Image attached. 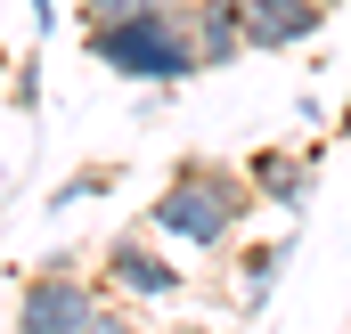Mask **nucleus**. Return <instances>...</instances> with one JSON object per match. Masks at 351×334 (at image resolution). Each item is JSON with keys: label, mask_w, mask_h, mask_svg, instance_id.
Listing matches in <instances>:
<instances>
[{"label": "nucleus", "mask_w": 351, "mask_h": 334, "mask_svg": "<svg viewBox=\"0 0 351 334\" xmlns=\"http://www.w3.org/2000/svg\"><path fill=\"white\" fill-rule=\"evenodd\" d=\"M98 285L114 302H139L147 310V302H180L188 269L156 245V229H123V237H106V253H98Z\"/></svg>", "instance_id": "4"}, {"label": "nucleus", "mask_w": 351, "mask_h": 334, "mask_svg": "<svg viewBox=\"0 0 351 334\" xmlns=\"http://www.w3.org/2000/svg\"><path fill=\"white\" fill-rule=\"evenodd\" d=\"M286 261H294V229H286L278 245H254L245 261H237V310H245V318H254V310H269V294H278Z\"/></svg>", "instance_id": "8"}, {"label": "nucleus", "mask_w": 351, "mask_h": 334, "mask_svg": "<svg viewBox=\"0 0 351 334\" xmlns=\"http://www.w3.org/2000/svg\"><path fill=\"white\" fill-rule=\"evenodd\" d=\"M245 179H254V196L269 212H302L311 188H319V147H262L245 164Z\"/></svg>", "instance_id": "6"}, {"label": "nucleus", "mask_w": 351, "mask_h": 334, "mask_svg": "<svg viewBox=\"0 0 351 334\" xmlns=\"http://www.w3.org/2000/svg\"><path fill=\"white\" fill-rule=\"evenodd\" d=\"M114 294L98 285L90 261H41L16 277V334H82Z\"/></svg>", "instance_id": "3"}, {"label": "nucleus", "mask_w": 351, "mask_h": 334, "mask_svg": "<svg viewBox=\"0 0 351 334\" xmlns=\"http://www.w3.org/2000/svg\"><path fill=\"white\" fill-rule=\"evenodd\" d=\"M343 139H351V98H343Z\"/></svg>", "instance_id": "13"}, {"label": "nucleus", "mask_w": 351, "mask_h": 334, "mask_svg": "<svg viewBox=\"0 0 351 334\" xmlns=\"http://www.w3.org/2000/svg\"><path fill=\"white\" fill-rule=\"evenodd\" d=\"M58 25V0H33V33H49Z\"/></svg>", "instance_id": "12"}, {"label": "nucleus", "mask_w": 351, "mask_h": 334, "mask_svg": "<svg viewBox=\"0 0 351 334\" xmlns=\"http://www.w3.org/2000/svg\"><path fill=\"white\" fill-rule=\"evenodd\" d=\"M254 212H262V196H254V179L237 164L180 155V164L164 171V188H156V204H147V229H156L164 245H188V253H229L245 237Z\"/></svg>", "instance_id": "1"}, {"label": "nucleus", "mask_w": 351, "mask_h": 334, "mask_svg": "<svg viewBox=\"0 0 351 334\" xmlns=\"http://www.w3.org/2000/svg\"><path fill=\"white\" fill-rule=\"evenodd\" d=\"M319 8H343V0H319Z\"/></svg>", "instance_id": "14"}, {"label": "nucleus", "mask_w": 351, "mask_h": 334, "mask_svg": "<svg viewBox=\"0 0 351 334\" xmlns=\"http://www.w3.org/2000/svg\"><path fill=\"white\" fill-rule=\"evenodd\" d=\"M82 57L106 66L114 82H147V90H180L204 74L188 0L180 8H147V16H114V25H82Z\"/></svg>", "instance_id": "2"}, {"label": "nucleus", "mask_w": 351, "mask_h": 334, "mask_svg": "<svg viewBox=\"0 0 351 334\" xmlns=\"http://www.w3.org/2000/svg\"><path fill=\"white\" fill-rule=\"evenodd\" d=\"M327 16H335V8H319V0H245V49H254V57L311 49V41L327 33Z\"/></svg>", "instance_id": "5"}, {"label": "nucleus", "mask_w": 351, "mask_h": 334, "mask_svg": "<svg viewBox=\"0 0 351 334\" xmlns=\"http://www.w3.org/2000/svg\"><path fill=\"white\" fill-rule=\"evenodd\" d=\"M188 334H204V326H188Z\"/></svg>", "instance_id": "15"}, {"label": "nucleus", "mask_w": 351, "mask_h": 334, "mask_svg": "<svg viewBox=\"0 0 351 334\" xmlns=\"http://www.w3.org/2000/svg\"><path fill=\"white\" fill-rule=\"evenodd\" d=\"M106 188H114V164H82V171H66V179L49 188V204H41V212H74V204L106 196Z\"/></svg>", "instance_id": "9"}, {"label": "nucleus", "mask_w": 351, "mask_h": 334, "mask_svg": "<svg viewBox=\"0 0 351 334\" xmlns=\"http://www.w3.org/2000/svg\"><path fill=\"white\" fill-rule=\"evenodd\" d=\"M82 334H139V318H131V302H106V310H98Z\"/></svg>", "instance_id": "11"}, {"label": "nucleus", "mask_w": 351, "mask_h": 334, "mask_svg": "<svg viewBox=\"0 0 351 334\" xmlns=\"http://www.w3.org/2000/svg\"><path fill=\"white\" fill-rule=\"evenodd\" d=\"M147 8H180V0H74L82 25H114V16H147Z\"/></svg>", "instance_id": "10"}, {"label": "nucleus", "mask_w": 351, "mask_h": 334, "mask_svg": "<svg viewBox=\"0 0 351 334\" xmlns=\"http://www.w3.org/2000/svg\"><path fill=\"white\" fill-rule=\"evenodd\" d=\"M188 25H196V49H204V74L254 57L245 49V0H188Z\"/></svg>", "instance_id": "7"}]
</instances>
